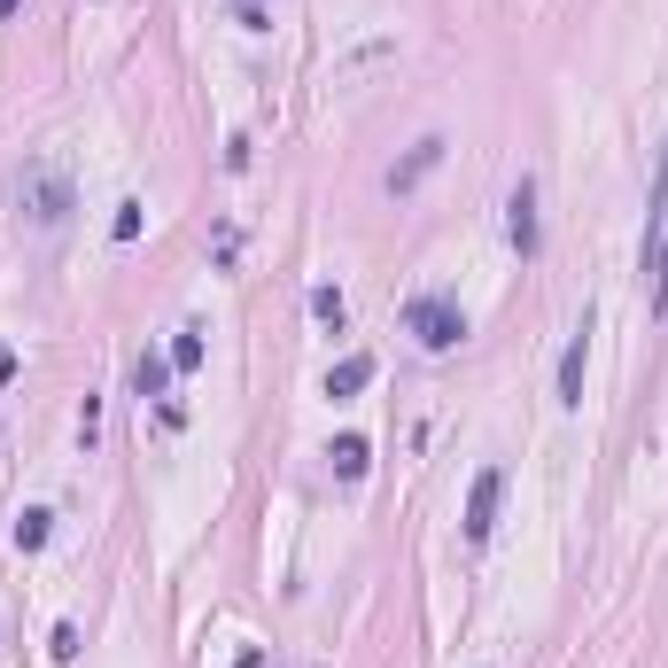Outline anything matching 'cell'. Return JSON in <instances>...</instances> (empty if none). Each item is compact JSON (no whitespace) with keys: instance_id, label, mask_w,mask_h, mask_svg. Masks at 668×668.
Masks as SVG:
<instances>
[{"instance_id":"obj_15","label":"cell","mask_w":668,"mask_h":668,"mask_svg":"<svg viewBox=\"0 0 668 668\" xmlns=\"http://www.w3.org/2000/svg\"><path fill=\"white\" fill-rule=\"evenodd\" d=\"M47 653H55V660H78V622H55V630H47Z\"/></svg>"},{"instance_id":"obj_18","label":"cell","mask_w":668,"mask_h":668,"mask_svg":"<svg viewBox=\"0 0 668 668\" xmlns=\"http://www.w3.org/2000/svg\"><path fill=\"white\" fill-rule=\"evenodd\" d=\"M0 381H16V350L9 343H0Z\"/></svg>"},{"instance_id":"obj_4","label":"cell","mask_w":668,"mask_h":668,"mask_svg":"<svg viewBox=\"0 0 668 668\" xmlns=\"http://www.w3.org/2000/svg\"><path fill=\"white\" fill-rule=\"evenodd\" d=\"M497 497H506V467H482L474 474V490H467V544H490V529H497Z\"/></svg>"},{"instance_id":"obj_7","label":"cell","mask_w":668,"mask_h":668,"mask_svg":"<svg viewBox=\"0 0 668 668\" xmlns=\"http://www.w3.org/2000/svg\"><path fill=\"white\" fill-rule=\"evenodd\" d=\"M436 163H444V140H436V133H428V140H412V156L389 172V195H412V187H421V180L436 172Z\"/></svg>"},{"instance_id":"obj_5","label":"cell","mask_w":668,"mask_h":668,"mask_svg":"<svg viewBox=\"0 0 668 668\" xmlns=\"http://www.w3.org/2000/svg\"><path fill=\"white\" fill-rule=\"evenodd\" d=\"M506 241L521 249V257H537V249H544V233H537V180H521V187L506 195Z\"/></svg>"},{"instance_id":"obj_13","label":"cell","mask_w":668,"mask_h":668,"mask_svg":"<svg viewBox=\"0 0 668 668\" xmlns=\"http://www.w3.org/2000/svg\"><path fill=\"white\" fill-rule=\"evenodd\" d=\"M203 366V326H180L172 334V373H195Z\"/></svg>"},{"instance_id":"obj_6","label":"cell","mask_w":668,"mask_h":668,"mask_svg":"<svg viewBox=\"0 0 668 668\" xmlns=\"http://www.w3.org/2000/svg\"><path fill=\"white\" fill-rule=\"evenodd\" d=\"M583 366H591V311H583V326L560 350V404H583Z\"/></svg>"},{"instance_id":"obj_14","label":"cell","mask_w":668,"mask_h":668,"mask_svg":"<svg viewBox=\"0 0 668 668\" xmlns=\"http://www.w3.org/2000/svg\"><path fill=\"white\" fill-rule=\"evenodd\" d=\"M233 16H241V32H273V9H265V0H233Z\"/></svg>"},{"instance_id":"obj_17","label":"cell","mask_w":668,"mask_h":668,"mask_svg":"<svg viewBox=\"0 0 668 668\" xmlns=\"http://www.w3.org/2000/svg\"><path fill=\"white\" fill-rule=\"evenodd\" d=\"M210 257H218V265H233V257H241V233H233V226H218V241H210Z\"/></svg>"},{"instance_id":"obj_2","label":"cell","mask_w":668,"mask_h":668,"mask_svg":"<svg viewBox=\"0 0 668 668\" xmlns=\"http://www.w3.org/2000/svg\"><path fill=\"white\" fill-rule=\"evenodd\" d=\"M637 273L668 319V148H660V180H653V210H645V241H637Z\"/></svg>"},{"instance_id":"obj_10","label":"cell","mask_w":668,"mask_h":668,"mask_svg":"<svg viewBox=\"0 0 668 668\" xmlns=\"http://www.w3.org/2000/svg\"><path fill=\"white\" fill-rule=\"evenodd\" d=\"M47 537H55V514H47V506H24V514H16V529H9V544H16L24 560H32V552H47Z\"/></svg>"},{"instance_id":"obj_1","label":"cell","mask_w":668,"mask_h":668,"mask_svg":"<svg viewBox=\"0 0 668 668\" xmlns=\"http://www.w3.org/2000/svg\"><path fill=\"white\" fill-rule=\"evenodd\" d=\"M9 203H16V218H24L32 233H62V226H70V210H78L70 180L55 172L47 156H32V163H16V172H9Z\"/></svg>"},{"instance_id":"obj_11","label":"cell","mask_w":668,"mask_h":668,"mask_svg":"<svg viewBox=\"0 0 668 668\" xmlns=\"http://www.w3.org/2000/svg\"><path fill=\"white\" fill-rule=\"evenodd\" d=\"M311 319H319L326 334H343V326H350V303H343V288H334V280L311 288Z\"/></svg>"},{"instance_id":"obj_9","label":"cell","mask_w":668,"mask_h":668,"mask_svg":"<svg viewBox=\"0 0 668 668\" xmlns=\"http://www.w3.org/2000/svg\"><path fill=\"white\" fill-rule=\"evenodd\" d=\"M326 467L343 474V482H366V467H373V444H366V436H334V444H326Z\"/></svg>"},{"instance_id":"obj_19","label":"cell","mask_w":668,"mask_h":668,"mask_svg":"<svg viewBox=\"0 0 668 668\" xmlns=\"http://www.w3.org/2000/svg\"><path fill=\"white\" fill-rule=\"evenodd\" d=\"M16 9H24V0H0V24H9V16H16Z\"/></svg>"},{"instance_id":"obj_12","label":"cell","mask_w":668,"mask_h":668,"mask_svg":"<svg viewBox=\"0 0 668 668\" xmlns=\"http://www.w3.org/2000/svg\"><path fill=\"white\" fill-rule=\"evenodd\" d=\"M366 381H373V358H366V350H350L343 366H334V373H326V396H358Z\"/></svg>"},{"instance_id":"obj_3","label":"cell","mask_w":668,"mask_h":668,"mask_svg":"<svg viewBox=\"0 0 668 668\" xmlns=\"http://www.w3.org/2000/svg\"><path fill=\"white\" fill-rule=\"evenodd\" d=\"M404 334H412V343H421V350H459L467 343V311L451 303V296H412L404 303Z\"/></svg>"},{"instance_id":"obj_16","label":"cell","mask_w":668,"mask_h":668,"mask_svg":"<svg viewBox=\"0 0 668 668\" xmlns=\"http://www.w3.org/2000/svg\"><path fill=\"white\" fill-rule=\"evenodd\" d=\"M110 233H117V241H140V203H117V218H110Z\"/></svg>"},{"instance_id":"obj_8","label":"cell","mask_w":668,"mask_h":668,"mask_svg":"<svg viewBox=\"0 0 668 668\" xmlns=\"http://www.w3.org/2000/svg\"><path fill=\"white\" fill-rule=\"evenodd\" d=\"M163 389H172V350H140V358H133V396L148 404V396H163Z\"/></svg>"}]
</instances>
